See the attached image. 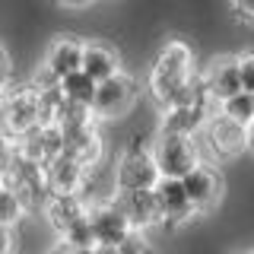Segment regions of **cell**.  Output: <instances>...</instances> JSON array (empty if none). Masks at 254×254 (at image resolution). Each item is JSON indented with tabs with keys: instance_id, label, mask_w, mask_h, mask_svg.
Segmentation results:
<instances>
[{
	"instance_id": "obj_10",
	"label": "cell",
	"mask_w": 254,
	"mask_h": 254,
	"mask_svg": "<svg viewBox=\"0 0 254 254\" xmlns=\"http://www.w3.org/2000/svg\"><path fill=\"white\" fill-rule=\"evenodd\" d=\"M153 194H156V203H159L162 226L178 229V226H185L190 216H197L194 206H190V200H188V194H185L181 178H159L153 185Z\"/></svg>"
},
{
	"instance_id": "obj_15",
	"label": "cell",
	"mask_w": 254,
	"mask_h": 254,
	"mask_svg": "<svg viewBox=\"0 0 254 254\" xmlns=\"http://www.w3.org/2000/svg\"><path fill=\"white\" fill-rule=\"evenodd\" d=\"M203 86L206 92H210L213 102H222L229 99V95L242 92V76H238V61L229 58V54H222V58H216L206 67L203 73Z\"/></svg>"
},
{
	"instance_id": "obj_1",
	"label": "cell",
	"mask_w": 254,
	"mask_h": 254,
	"mask_svg": "<svg viewBox=\"0 0 254 254\" xmlns=\"http://www.w3.org/2000/svg\"><path fill=\"white\" fill-rule=\"evenodd\" d=\"M190 76H194V51H190L188 42L172 38V42H165V48L153 61V70H149V79H146L149 95L165 108L190 83Z\"/></svg>"
},
{
	"instance_id": "obj_8",
	"label": "cell",
	"mask_w": 254,
	"mask_h": 254,
	"mask_svg": "<svg viewBox=\"0 0 254 254\" xmlns=\"http://www.w3.org/2000/svg\"><path fill=\"white\" fill-rule=\"evenodd\" d=\"M203 137H206V149H210L216 159H235L242 156L245 149V124L229 121L226 115H210L203 124Z\"/></svg>"
},
{
	"instance_id": "obj_3",
	"label": "cell",
	"mask_w": 254,
	"mask_h": 254,
	"mask_svg": "<svg viewBox=\"0 0 254 254\" xmlns=\"http://www.w3.org/2000/svg\"><path fill=\"white\" fill-rule=\"evenodd\" d=\"M111 181L115 190H153V185L159 181V169L149 143H130L127 149H121V156L115 159L111 169Z\"/></svg>"
},
{
	"instance_id": "obj_12",
	"label": "cell",
	"mask_w": 254,
	"mask_h": 254,
	"mask_svg": "<svg viewBox=\"0 0 254 254\" xmlns=\"http://www.w3.org/2000/svg\"><path fill=\"white\" fill-rule=\"evenodd\" d=\"M16 149H19L29 162H35V165L45 169L54 156L64 153V133H61L58 124H38V127H32L29 133H22V137L16 140Z\"/></svg>"
},
{
	"instance_id": "obj_22",
	"label": "cell",
	"mask_w": 254,
	"mask_h": 254,
	"mask_svg": "<svg viewBox=\"0 0 254 254\" xmlns=\"http://www.w3.org/2000/svg\"><path fill=\"white\" fill-rule=\"evenodd\" d=\"M238 76H242V89L245 92H254V51H245L238 54Z\"/></svg>"
},
{
	"instance_id": "obj_27",
	"label": "cell",
	"mask_w": 254,
	"mask_h": 254,
	"mask_svg": "<svg viewBox=\"0 0 254 254\" xmlns=\"http://www.w3.org/2000/svg\"><path fill=\"white\" fill-rule=\"evenodd\" d=\"M61 6H67V10H83V6H89L92 0H58Z\"/></svg>"
},
{
	"instance_id": "obj_16",
	"label": "cell",
	"mask_w": 254,
	"mask_h": 254,
	"mask_svg": "<svg viewBox=\"0 0 254 254\" xmlns=\"http://www.w3.org/2000/svg\"><path fill=\"white\" fill-rule=\"evenodd\" d=\"M79 61H83V38H73V35H61L54 38L51 48H48L42 67L51 73L54 79L73 73V70H79Z\"/></svg>"
},
{
	"instance_id": "obj_9",
	"label": "cell",
	"mask_w": 254,
	"mask_h": 254,
	"mask_svg": "<svg viewBox=\"0 0 254 254\" xmlns=\"http://www.w3.org/2000/svg\"><path fill=\"white\" fill-rule=\"evenodd\" d=\"M210 115H216V102H213V99L165 105L162 108V127H159V133H188V137H194V133L206 124Z\"/></svg>"
},
{
	"instance_id": "obj_6",
	"label": "cell",
	"mask_w": 254,
	"mask_h": 254,
	"mask_svg": "<svg viewBox=\"0 0 254 254\" xmlns=\"http://www.w3.org/2000/svg\"><path fill=\"white\" fill-rule=\"evenodd\" d=\"M181 185H185V194L194 206V213H210L222 200V175L203 159L181 178Z\"/></svg>"
},
{
	"instance_id": "obj_30",
	"label": "cell",
	"mask_w": 254,
	"mask_h": 254,
	"mask_svg": "<svg viewBox=\"0 0 254 254\" xmlns=\"http://www.w3.org/2000/svg\"><path fill=\"white\" fill-rule=\"evenodd\" d=\"M251 95H254V92H251Z\"/></svg>"
},
{
	"instance_id": "obj_23",
	"label": "cell",
	"mask_w": 254,
	"mask_h": 254,
	"mask_svg": "<svg viewBox=\"0 0 254 254\" xmlns=\"http://www.w3.org/2000/svg\"><path fill=\"white\" fill-rule=\"evenodd\" d=\"M16 83V70H13V58L10 51H6V45L0 42V92L10 89V86Z\"/></svg>"
},
{
	"instance_id": "obj_7",
	"label": "cell",
	"mask_w": 254,
	"mask_h": 254,
	"mask_svg": "<svg viewBox=\"0 0 254 254\" xmlns=\"http://www.w3.org/2000/svg\"><path fill=\"white\" fill-rule=\"evenodd\" d=\"M111 200L124 213L127 226L137 229V232H149V229L162 226V216H159V203H156L153 190H115Z\"/></svg>"
},
{
	"instance_id": "obj_21",
	"label": "cell",
	"mask_w": 254,
	"mask_h": 254,
	"mask_svg": "<svg viewBox=\"0 0 254 254\" xmlns=\"http://www.w3.org/2000/svg\"><path fill=\"white\" fill-rule=\"evenodd\" d=\"M118 254H153V245H149L146 232H137V229H127V235L115 245Z\"/></svg>"
},
{
	"instance_id": "obj_29",
	"label": "cell",
	"mask_w": 254,
	"mask_h": 254,
	"mask_svg": "<svg viewBox=\"0 0 254 254\" xmlns=\"http://www.w3.org/2000/svg\"><path fill=\"white\" fill-rule=\"evenodd\" d=\"M245 254H254V251H245Z\"/></svg>"
},
{
	"instance_id": "obj_13",
	"label": "cell",
	"mask_w": 254,
	"mask_h": 254,
	"mask_svg": "<svg viewBox=\"0 0 254 254\" xmlns=\"http://www.w3.org/2000/svg\"><path fill=\"white\" fill-rule=\"evenodd\" d=\"M38 213H42L45 226L51 229L54 235H61V232H67L79 216H86V200L79 194H48V200L42 203Z\"/></svg>"
},
{
	"instance_id": "obj_17",
	"label": "cell",
	"mask_w": 254,
	"mask_h": 254,
	"mask_svg": "<svg viewBox=\"0 0 254 254\" xmlns=\"http://www.w3.org/2000/svg\"><path fill=\"white\" fill-rule=\"evenodd\" d=\"M79 70L89 73L95 83L115 76L121 67V54L115 51L108 42H83V61H79Z\"/></svg>"
},
{
	"instance_id": "obj_2",
	"label": "cell",
	"mask_w": 254,
	"mask_h": 254,
	"mask_svg": "<svg viewBox=\"0 0 254 254\" xmlns=\"http://www.w3.org/2000/svg\"><path fill=\"white\" fill-rule=\"evenodd\" d=\"M137 95H140V83L133 73H127V70H118L115 76L102 79V83H95V95H92V118L95 121H118V118H124L127 111L137 105Z\"/></svg>"
},
{
	"instance_id": "obj_5",
	"label": "cell",
	"mask_w": 254,
	"mask_h": 254,
	"mask_svg": "<svg viewBox=\"0 0 254 254\" xmlns=\"http://www.w3.org/2000/svg\"><path fill=\"white\" fill-rule=\"evenodd\" d=\"M61 133H64V153L73 156L76 162H83L86 169L105 159V143H102V130L95 118L67 124V127H61Z\"/></svg>"
},
{
	"instance_id": "obj_11",
	"label": "cell",
	"mask_w": 254,
	"mask_h": 254,
	"mask_svg": "<svg viewBox=\"0 0 254 254\" xmlns=\"http://www.w3.org/2000/svg\"><path fill=\"white\" fill-rule=\"evenodd\" d=\"M86 219H89L95 245H108V248H115V245L127 235V229H130L127 219H124V213L118 210V203L111 200V197L86 206Z\"/></svg>"
},
{
	"instance_id": "obj_20",
	"label": "cell",
	"mask_w": 254,
	"mask_h": 254,
	"mask_svg": "<svg viewBox=\"0 0 254 254\" xmlns=\"http://www.w3.org/2000/svg\"><path fill=\"white\" fill-rule=\"evenodd\" d=\"M216 111H219V115H226L229 121H238V124H248L251 118H254V95L242 89V92L229 95V99H222V102H216Z\"/></svg>"
},
{
	"instance_id": "obj_18",
	"label": "cell",
	"mask_w": 254,
	"mask_h": 254,
	"mask_svg": "<svg viewBox=\"0 0 254 254\" xmlns=\"http://www.w3.org/2000/svg\"><path fill=\"white\" fill-rule=\"evenodd\" d=\"M58 89H61V95L67 102L89 108L92 105V95H95V79L89 73H83V70H73V73H67V76L58 79Z\"/></svg>"
},
{
	"instance_id": "obj_4",
	"label": "cell",
	"mask_w": 254,
	"mask_h": 254,
	"mask_svg": "<svg viewBox=\"0 0 254 254\" xmlns=\"http://www.w3.org/2000/svg\"><path fill=\"white\" fill-rule=\"evenodd\" d=\"M149 149H153L159 178H185V175L203 159L197 140L188 137V133H159V137L149 143Z\"/></svg>"
},
{
	"instance_id": "obj_26",
	"label": "cell",
	"mask_w": 254,
	"mask_h": 254,
	"mask_svg": "<svg viewBox=\"0 0 254 254\" xmlns=\"http://www.w3.org/2000/svg\"><path fill=\"white\" fill-rule=\"evenodd\" d=\"M245 146H248L251 153H254V118H251L248 124H245Z\"/></svg>"
},
{
	"instance_id": "obj_14",
	"label": "cell",
	"mask_w": 254,
	"mask_h": 254,
	"mask_svg": "<svg viewBox=\"0 0 254 254\" xmlns=\"http://www.w3.org/2000/svg\"><path fill=\"white\" fill-rule=\"evenodd\" d=\"M83 178H86V165L76 162V159L67 156V153L54 156L51 162L45 165V185H48V194H79V188H83Z\"/></svg>"
},
{
	"instance_id": "obj_24",
	"label": "cell",
	"mask_w": 254,
	"mask_h": 254,
	"mask_svg": "<svg viewBox=\"0 0 254 254\" xmlns=\"http://www.w3.org/2000/svg\"><path fill=\"white\" fill-rule=\"evenodd\" d=\"M0 254H16V229L0 222Z\"/></svg>"
},
{
	"instance_id": "obj_19",
	"label": "cell",
	"mask_w": 254,
	"mask_h": 254,
	"mask_svg": "<svg viewBox=\"0 0 254 254\" xmlns=\"http://www.w3.org/2000/svg\"><path fill=\"white\" fill-rule=\"evenodd\" d=\"M26 219H29V210H26V203H22V197L16 194L10 185L0 181V222L10 226V229H19Z\"/></svg>"
},
{
	"instance_id": "obj_28",
	"label": "cell",
	"mask_w": 254,
	"mask_h": 254,
	"mask_svg": "<svg viewBox=\"0 0 254 254\" xmlns=\"http://www.w3.org/2000/svg\"><path fill=\"white\" fill-rule=\"evenodd\" d=\"M89 254H118V251L108 248V245H95V248H89Z\"/></svg>"
},
{
	"instance_id": "obj_25",
	"label": "cell",
	"mask_w": 254,
	"mask_h": 254,
	"mask_svg": "<svg viewBox=\"0 0 254 254\" xmlns=\"http://www.w3.org/2000/svg\"><path fill=\"white\" fill-rule=\"evenodd\" d=\"M229 3H232V13L238 19H245V22L254 19V0H229Z\"/></svg>"
}]
</instances>
